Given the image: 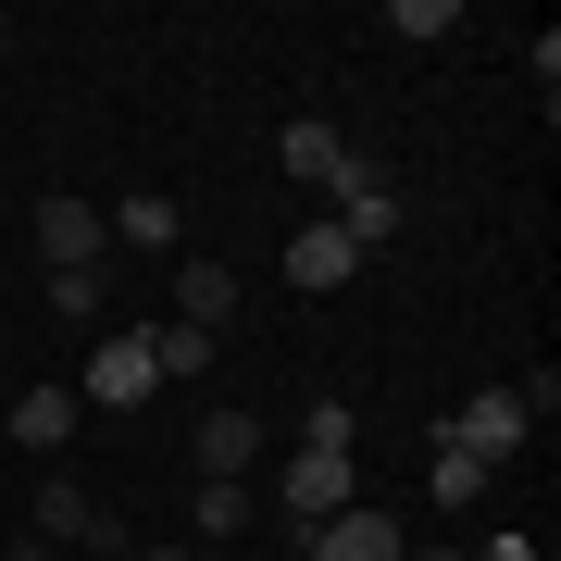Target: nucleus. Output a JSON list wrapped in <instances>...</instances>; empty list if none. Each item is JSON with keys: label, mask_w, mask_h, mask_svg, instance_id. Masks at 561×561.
I'll list each match as a JSON object with an SVG mask.
<instances>
[{"label": "nucleus", "mask_w": 561, "mask_h": 561, "mask_svg": "<svg viewBox=\"0 0 561 561\" xmlns=\"http://www.w3.org/2000/svg\"><path fill=\"white\" fill-rule=\"evenodd\" d=\"M138 561H201V549H187V537H162V549H138Z\"/></svg>", "instance_id": "412c9836"}, {"label": "nucleus", "mask_w": 561, "mask_h": 561, "mask_svg": "<svg viewBox=\"0 0 561 561\" xmlns=\"http://www.w3.org/2000/svg\"><path fill=\"white\" fill-rule=\"evenodd\" d=\"M400 561H474V549H461V537H412Z\"/></svg>", "instance_id": "aec40b11"}, {"label": "nucleus", "mask_w": 561, "mask_h": 561, "mask_svg": "<svg viewBox=\"0 0 561 561\" xmlns=\"http://www.w3.org/2000/svg\"><path fill=\"white\" fill-rule=\"evenodd\" d=\"M275 162H287V175H300V187H324V201H375V187H400V175H387V162L375 150H350L337 138V125H287V138H275Z\"/></svg>", "instance_id": "f257e3e1"}, {"label": "nucleus", "mask_w": 561, "mask_h": 561, "mask_svg": "<svg viewBox=\"0 0 561 561\" xmlns=\"http://www.w3.org/2000/svg\"><path fill=\"white\" fill-rule=\"evenodd\" d=\"M162 387V362H150V324H125V337L88 350V375H76V412H138Z\"/></svg>", "instance_id": "f03ea898"}, {"label": "nucleus", "mask_w": 561, "mask_h": 561, "mask_svg": "<svg viewBox=\"0 0 561 561\" xmlns=\"http://www.w3.org/2000/svg\"><path fill=\"white\" fill-rule=\"evenodd\" d=\"M0 62H13V13H0Z\"/></svg>", "instance_id": "4be33fe9"}, {"label": "nucleus", "mask_w": 561, "mask_h": 561, "mask_svg": "<svg viewBox=\"0 0 561 561\" xmlns=\"http://www.w3.org/2000/svg\"><path fill=\"white\" fill-rule=\"evenodd\" d=\"M437 449H461V461H486V474H500L512 449H537V424H524V400H512V387H474V400L437 424Z\"/></svg>", "instance_id": "7ed1b4c3"}, {"label": "nucleus", "mask_w": 561, "mask_h": 561, "mask_svg": "<svg viewBox=\"0 0 561 561\" xmlns=\"http://www.w3.org/2000/svg\"><path fill=\"white\" fill-rule=\"evenodd\" d=\"M387 25H400V38H424V50H437V38H449L461 13H449V0H387Z\"/></svg>", "instance_id": "6ab92c4d"}, {"label": "nucleus", "mask_w": 561, "mask_h": 561, "mask_svg": "<svg viewBox=\"0 0 561 561\" xmlns=\"http://www.w3.org/2000/svg\"><path fill=\"white\" fill-rule=\"evenodd\" d=\"M300 449H362V424H350V400H312V412H300Z\"/></svg>", "instance_id": "a211bd4d"}, {"label": "nucleus", "mask_w": 561, "mask_h": 561, "mask_svg": "<svg viewBox=\"0 0 561 561\" xmlns=\"http://www.w3.org/2000/svg\"><path fill=\"white\" fill-rule=\"evenodd\" d=\"M162 324L225 337V324H238V262H175V312H162Z\"/></svg>", "instance_id": "1a4fd4ad"}, {"label": "nucleus", "mask_w": 561, "mask_h": 561, "mask_svg": "<svg viewBox=\"0 0 561 561\" xmlns=\"http://www.w3.org/2000/svg\"><path fill=\"white\" fill-rule=\"evenodd\" d=\"M13 437H25V449H38V461H50L62 437H76V387H25V400H13V412H0V449H13Z\"/></svg>", "instance_id": "9b49d317"}, {"label": "nucleus", "mask_w": 561, "mask_h": 561, "mask_svg": "<svg viewBox=\"0 0 561 561\" xmlns=\"http://www.w3.org/2000/svg\"><path fill=\"white\" fill-rule=\"evenodd\" d=\"M275 561H300V549H275Z\"/></svg>", "instance_id": "b1692460"}, {"label": "nucleus", "mask_w": 561, "mask_h": 561, "mask_svg": "<svg viewBox=\"0 0 561 561\" xmlns=\"http://www.w3.org/2000/svg\"><path fill=\"white\" fill-rule=\"evenodd\" d=\"M38 250H50V275H88V262L113 250V213H88V201H38Z\"/></svg>", "instance_id": "6e6552de"}, {"label": "nucleus", "mask_w": 561, "mask_h": 561, "mask_svg": "<svg viewBox=\"0 0 561 561\" xmlns=\"http://www.w3.org/2000/svg\"><path fill=\"white\" fill-rule=\"evenodd\" d=\"M250 524V486H201V500H187V537H238Z\"/></svg>", "instance_id": "f3484780"}, {"label": "nucleus", "mask_w": 561, "mask_h": 561, "mask_svg": "<svg viewBox=\"0 0 561 561\" xmlns=\"http://www.w3.org/2000/svg\"><path fill=\"white\" fill-rule=\"evenodd\" d=\"M250 449H262V424H250L238 400L187 424V461H201V486H250Z\"/></svg>", "instance_id": "423d86ee"}, {"label": "nucleus", "mask_w": 561, "mask_h": 561, "mask_svg": "<svg viewBox=\"0 0 561 561\" xmlns=\"http://www.w3.org/2000/svg\"><path fill=\"white\" fill-rule=\"evenodd\" d=\"M337 225H350V250H362V262H375L387 238H400V187H375V201H350Z\"/></svg>", "instance_id": "2eb2a0df"}, {"label": "nucleus", "mask_w": 561, "mask_h": 561, "mask_svg": "<svg viewBox=\"0 0 561 561\" xmlns=\"http://www.w3.org/2000/svg\"><path fill=\"white\" fill-rule=\"evenodd\" d=\"M350 275H362V250H350V225H337V213L287 238V287H312V300H324V287H350Z\"/></svg>", "instance_id": "9d476101"}, {"label": "nucleus", "mask_w": 561, "mask_h": 561, "mask_svg": "<svg viewBox=\"0 0 561 561\" xmlns=\"http://www.w3.org/2000/svg\"><path fill=\"white\" fill-rule=\"evenodd\" d=\"M113 238H125V250H138V262H175V238H187V213H175V201H162V187H138V201H125V213H113Z\"/></svg>", "instance_id": "f8f14e48"}, {"label": "nucleus", "mask_w": 561, "mask_h": 561, "mask_svg": "<svg viewBox=\"0 0 561 561\" xmlns=\"http://www.w3.org/2000/svg\"><path fill=\"white\" fill-rule=\"evenodd\" d=\"M38 537H50V549H125V537H113V512L88 500L76 474H38Z\"/></svg>", "instance_id": "0eeeda50"}, {"label": "nucleus", "mask_w": 561, "mask_h": 561, "mask_svg": "<svg viewBox=\"0 0 561 561\" xmlns=\"http://www.w3.org/2000/svg\"><path fill=\"white\" fill-rule=\"evenodd\" d=\"M213 350H225V337H201V324H150V362H162V387L213 375Z\"/></svg>", "instance_id": "ddd939ff"}, {"label": "nucleus", "mask_w": 561, "mask_h": 561, "mask_svg": "<svg viewBox=\"0 0 561 561\" xmlns=\"http://www.w3.org/2000/svg\"><path fill=\"white\" fill-rule=\"evenodd\" d=\"M50 312L62 324H101L113 312V275H101V262H88V275H50Z\"/></svg>", "instance_id": "dca6fc26"}, {"label": "nucleus", "mask_w": 561, "mask_h": 561, "mask_svg": "<svg viewBox=\"0 0 561 561\" xmlns=\"http://www.w3.org/2000/svg\"><path fill=\"white\" fill-rule=\"evenodd\" d=\"M424 486H437V512H474V500H486V461H461V449H424Z\"/></svg>", "instance_id": "4468645a"}, {"label": "nucleus", "mask_w": 561, "mask_h": 561, "mask_svg": "<svg viewBox=\"0 0 561 561\" xmlns=\"http://www.w3.org/2000/svg\"><path fill=\"white\" fill-rule=\"evenodd\" d=\"M13 561H38V549H13Z\"/></svg>", "instance_id": "5701e85b"}, {"label": "nucleus", "mask_w": 561, "mask_h": 561, "mask_svg": "<svg viewBox=\"0 0 561 561\" xmlns=\"http://www.w3.org/2000/svg\"><path fill=\"white\" fill-rule=\"evenodd\" d=\"M350 474H362V449H287V474H275L287 524H324V512H350Z\"/></svg>", "instance_id": "20e7f679"}, {"label": "nucleus", "mask_w": 561, "mask_h": 561, "mask_svg": "<svg viewBox=\"0 0 561 561\" xmlns=\"http://www.w3.org/2000/svg\"><path fill=\"white\" fill-rule=\"evenodd\" d=\"M412 537H400V524H387V512H324V524H300V561H400Z\"/></svg>", "instance_id": "39448f33"}]
</instances>
